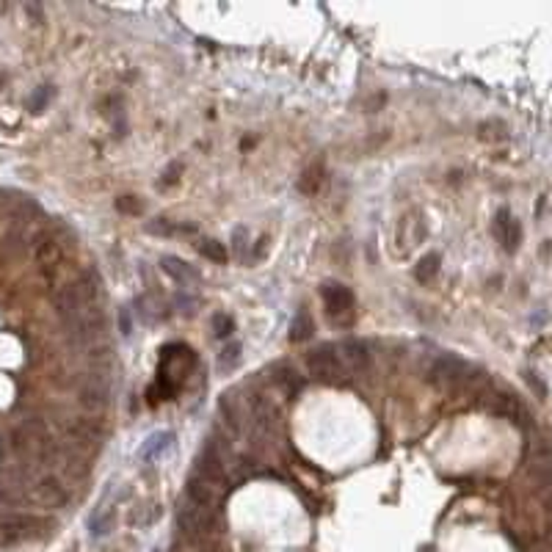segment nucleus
Masks as SVG:
<instances>
[{
	"label": "nucleus",
	"mask_w": 552,
	"mask_h": 552,
	"mask_svg": "<svg viewBox=\"0 0 552 552\" xmlns=\"http://www.w3.org/2000/svg\"><path fill=\"white\" fill-rule=\"evenodd\" d=\"M66 334L75 340V342H94L103 329H106V321H103V312L97 307H86L69 318H61Z\"/></svg>",
	"instance_id": "4"
},
{
	"label": "nucleus",
	"mask_w": 552,
	"mask_h": 552,
	"mask_svg": "<svg viewBox=\"0 0 552 552\" xmlns=\"http://www.w3.org/2000/svg\"><path fill=\"white\" fill-rule=\"evenodd\" d=\"M472 368L461 359V356H453V354H442L431 362L428 368V382L431 384L442 386V389H453V386L470 384L472 382Z\"/></svg>",
	"instance_id": "1"
},
{
	"label": "nucleus",
	"mask_w": 552,
	"mask_h": 552,
	"mask_svg": "<svg viewBox=\"0 0 552 552\" xmlns=\"http://www.w3.org/2000/svg\"><path fill=\"white\" fill-rule=\"evenodd\" d=\"M14 450L28 456V458H39L50 453V431L42 420H25L17 431H14Z\"/></svg>",
	"instance_id": "2"
},
{
	"label": "nucleus",
	"mask_w": 552,
	"mask_h": 552,
	"mask_svg": "<svg viewBox=\"0 0 552 552\" xmlns=\"http://www.w3.org/2000/svg\"><path fill=\"white\" fill-rule=\"evenodd\" d=\"M36 528H42V522L28 519V516H14V519H6V522L0 525V533H3V539H6V542H17V539H28V536H34V530H36Z\"/></svg>",
	"instance_id": "13"
},
{
	"label": "nucleus",
	"mask_w": 552,
	"mask_h": 552,
	"mask_svg": "<svg viewBox=\"0 0 552 552\" xmlns=\"http://www.w3.org/2000/svg\"><path fill=\"white\" fill-rule=\"evenodd\" d=\"M177 307H180V312L194 315V312H196V307H199V301H196L194 296H188V293H180V296H177Z\"/></svg>",
	"instance_id": "28"
},
{
	"label": "nucleus",
	"mask_w": 552,
	"mask_h": 552,
	"mask_svg": "<svg viewBox=\"0 0 552 552\" xmlns=\"http://www.w3.org/2000/svg\"><path fill=\"white\" fill-rule=\"evenodd\" d=\"M240 365V342H226L219 354V370H235Z\"/></svg>",
	"instance_id": "21"
},
{
	"label": "nucleus",
	"mask_w": 552,
	"mask_h": 552,
	"mask_svg": "<svg viewBox=\"0 0 552 552\" xmlns=\"http://www.w3.org/2000/svg\"><path fill=\"white\" fill-rule=\"evenodd\" d=\"M177 525L188 539H199L208 533V528L213 525V511L196 505L191 497H185L177 508Z\"/></svg>",
	"instance_id": "5"
},
{
	"label": "nucleus",
	"mask_w": 552,
	"mask_h": 552,
	"mask_svg": "<svg viewBox=\"0 0 552 552\" xmlns=\"http://www.w3.org/2000/svg\"><path fill=\"white\" fill-rule=\"evenodd\" d=\"M312 331H315L312 315H310L307 310H298V315H296L293 324H290V340H293V342H304V340L312 337Z\"/></svg>",
	"instance_id": "16"
},
{
	"label": "nucleus",
	"mask_w": 552,
	"mask_h": 552,
	"mask_svg": "<svg viewBox=\"0 0 552 552\" xmlns=\"http://www.w3.org/2000/svg\"><path fill=\"white\" fill-rule=\"evenodd\" d=\"M45 103H48V92H45V89H39V92H36V97L31 100V108L42 110V106H45Z\"/></svg>",
	"instance_id": "30"
},
{
	"label": "nucleus",
	"mask_w": 552,
	"mask_h": 552,
	"mask_svg": "<svg viewBox=\"0 0 552 552\" xmlns=\"http://www.w3.org/2000/svg\"><path fill=\"white\" fill-rule=\"evenodd\" d=\"M31 502L42 508H58L66 502V489L55 478H39L36 484H31Z\"/></svg>",
	"instance_id": "9"
},
{
	"label": "nucleus",
	"mask_w": 552,
	"mask_h": 552,
	"mask_svg": "<svg viewBox=\"0 0 552 552\" xmlns=\"http://www.w3.org/2000/svg\"><path fill=\"white\" fill-rule=\"evenodd\" d=\"M171 444H174V434H171V431L152 434L150 440L141 444V458H144V461H155V458H161L164 453L171 450Z\"/></svg>",
	"instance_id": "15"
},
{
	"label": "nucleus",
	"mask_w": 552,
	"mask_h": 552,
	"mask_svg": "<svg viewBox=\"0 0 552 552\" xmlns=\"http://www.w3.org/2000/svg\"><path fill=\"white\" fill-rule=\"evenodd\" d=\"M495 235L497 240L502 243L505 252H514L519 246V238H522V226L516 224V219L508 213V210H500L495 216Z\"/></svg>",
	"instance_id": "11"
},
{
	"label": "nucleus",
	"mask_w": 552,
	"mask_h": 552,
	"mask_svg": "<svg viewBox=\"0 0 552 552\" xmlns=\"http://www.w3.org/2000/svg\"><path fill=\"white\" fill-rule=\"evenodd\" d=\"M110 528H113V514L110 511H97L92 516V522H89V530H92L94 539H103Z\"/></svg>",
	"instance_id": "22"
},
{
	"label": "nucleus",
	"mask_w": 552,
	"mask_h": 552,
	"mask_svg": "<svg viewBox=\"0 0 552 552\" xmlns=\"http://www.w3.org/2000/svg\"><path fill=\"white\" fill-rule=\"evenodd\" d=\"M116 208H119V210H124V213H138V210H141V205H138L133 196H124V199H119V202H116Z\"/></svg>",
	"instance_id": "29"
},
{
	"label": "nucleus",
	"mask_w": 552,
	"mask_h": 552,
	"mask_svg": "<svg viewBox=\"0 0 552 552\" xmlns=\"http://www.w3.org/2000/svg\"><path fill=\"white\" fill-rule=\"evenodd\" d=\"M122 334H130V312L122 310Z\"/></svg>",
	"instance_id": "31"
},
{
	"label": "nucleus",
	"mask_w": 552,
	"mask_h": 552,
	"mask_svg": "<svg viewBox=\"0 0 552 552\" xmlns=\"http://www.w3.org/2000/svg\"><path fill=\"white\" fill-rule=\"evenodd\" d=\"M158 516H161V508H158V505H141L138 511H133V514H130V525L147 528V525H152Z\"/></svg>",
	"instance_id": "24"
},
{
	"label": "nucleus",
	"mask_w": 552,
	"mask_h": 552,
	"mask_svg": "<svg viewBox=\"0 0 552 552\" xmlns=\"http://www.w3.org/2000/svg\"><path fill=\"white\" fill-rule=\"evenodd\" d=\"M58 257H61V246L55 243L53 238H45V240L36 243V260L42 266H53Z\"/></svg>",
	"instance_id": "20"
},
{
	"label": "nucleus",
	"mask_w": 552,
	"mask_h": 552,
	"mask_svg": "<svg viewBox=\"0 0 552 552\" xmlns=\"http://www.w3.org/2000/svg\"><path fill=\"white\" fill-rule=\"evenodd\" d=\"M25 249H28V238H25L22 232H11V235L3 240V252H6L8 257H20Z\"/></svg>",
	"instance_id": "25"
},
{
	"label": "nucleus",
	"mask_w": 552,
	"mask_h": 552,
	"mask_svg": "<svg viewBox=\"0 0 552 552\" xmlns=\"http://www.w3.org/2000/svg\"><path fill=\"white\" fill-rule=\"evenodd\" d=\"M136 307H138V318H141L144 324H155V321L161 318V304H158L152 296H141V298L136 301Z\"/></svg>",
	"instance_id": "19"
},
{
	"label": "nucleus",
	"mask_w": 552,
	"mask_h": 552,
	"mask_svg": "<svg viewBox=\"0 0 552 552\" xmlns=\"http://www.w3.org/2000/svg\"><path fill=\"white\" fill-rule=\"evenodd\" d=\"M440 266H442V257L437 254V252H428L420 263H417V271H414V276H417V282H431L434 276L440 274Z\"/></svg>",
	"instance_id": "18"
},
{
	"label": "nucleus",
	"mask_w": 552,
	"mask_h": 552,
	"mask_svg": "<svg viewBox=\"0 0 552 552\" xmlns=\"http://www.w3.org/2000/svg\"><path fill=\"white\" fill-rule=\"evenodd\" d=\"M274 382L284 392H298L301 389V376H298V370L296 368H290V365H279L274 370Z\"/></svg>",
	"instance_id": "17"
},
{
	"label": "nucleus",
	"mask_w": 552,
	"mask_h": 552,
	"mask_svg": "<svg viewBox=\"0 0 552 552\" xmlns=\"http://www.w3.org/2000/svg\"><path fill=\"white\" fill-rule=\"evenodd\" d=\"M161 268H164V274H168L177 284H182V287H188V284H196V282H199V271H196L191 263L180 260V257H171V254L161 257Z\"/></svg>",
	"instance_id": "12"
},
{
	"label": "nucleus",
	"mask_w": 552,
	"mask_h": 552,
	"mask_svg": "<svg viewBox=\"0 0 552 552\" xmlns=\"http://www.w3.org/2000/svg\"><path fill=\"white\" fill-rule=\"evenodd\" d=\"M232 331H235V324H232V318H226L224 312L213 315V334H216V337L226 340V337H229Z\"/></svg>",
	"instance_id": "26"
},
{
	"label": "nucleus",
	"mask_w": 552,
	"mask_h": 552,
	"mask_svg": "<svg viewBox=\"0 0 552 552\" xmlns=\"http://www.w3.org/2000/svg\"><path fill=\"white\" fill-rule=\"evenodd\" d=\"M226 489H229V486H226V478L202 475V472H196V470H194V475L188 478V497H191L196 505L208 508V511H216L221 502H224Z\"/></svg>",
	"instance_id": "3"
},
{
	"label": "nucleus",
	"mask_w": 552,
	"mask_h": 552,
	"mask_svg": "<svg viewBox=\"0 0 552 552\" xmlns=\"http://www.w3.org/2000/svg\"><path fill=\"white\" fill-rule=\"evenodd\" d=\"M321 296H324V304H326V310H329V315H351V310H354V293L345 287V284H324V290H321Z\"/></svg>",
	"instance_id": "10"
},
{
	"label": "nucleus",
	"mask_w": 552,
	"mask_h": 552,
	"mask_svg": "<svg viewBox=\"0 0 552 552\" xmlns=\"http://www.w3.org/2000/svg\"><path fill=\"white\" fill-rule=\"evenodd\" d=\"M307 368H310V373H312L318 382H326V384H337V382H342V376H345V362H342L340 354L331 351V348H318V351H312V354L307 356Z\"/></svg>",
	"instance_id": "6"
},
{
	"label": "nucleus",
	"mask_w": 552,
	"mask_h": 552,
	"mask_svg": "<svg viewBox=\"0 0 552 552\" xmlns=\"http://www.w3.org/2000/svg\"><path fill=\"white\" fill-rule=\"evenodd\" d=\"M78 398H80V403H83L86 409L100 412V409L108 406V400H110V382L106 376H100V373H92V376L83 379V384L78 389Z\"/></svg>",
	"instance_id": "8"
},
{
	"label": "nucleus",
	"mask_w": 552,
	"mask_h": 552,
	"mask_svg": "<svg viewBox=\"0 0 552 552\" xmlns=\"http://www.w3.org/2000/svg\"><path fill=\"white\" fill-rule=\"evenodd\" d=\"M246 226H235V232H232V252L240 257V260H246Z\"/></svg>",
	"instance_id": "27"
},
{
	"label": "nucleus",
	"mask_w": 552,
	"mask_h": 552,
	"mask_svg": "<svg viewBox=\"0 0 552 552\" xmlns=\"http://www.w3.org/2000/svg\"><path fill=\"white\" fill-rule=\"evenodd\" d=\"M528 475L539 484V486H552V442L539 440L530 444L528 450Z\"/></svg>",
	"instance_id": "7"
},
{
	"label": "nucleus",
	"mask_w": 552,
	"mask_h": 552,
	"mask_svg": "<svg viewBox=\"0 0 552 552\" xmlns=\"http://www.w3.org/2000/svg\"><path fill=\"white\" fill-rule=\"evenodd\" d=\"M340 359L342 362H348L351 368H368V362H370V354H368V345L365 342H359V340H345L342 345H340Z\"/></svg>",
	"instance_id": "14"
},
{
	"label": "nucleus",
	"mask_w": 552,
	"mask_h": 552,
	"mask_svg": "<svg viewBox=\"0 0 552 552\" xmlns=\"http://www.w3.org/2000/svg\"><path fill=\"white\" fill-rule=\"evenodd\" d=\"M199 252L208 257V260H213V263H226V257H229V252H226V246L221 243V240H213V238H208V240H202V246H199Z\"/></svg>",
	"instance_id": "23"
}]
</instances>
